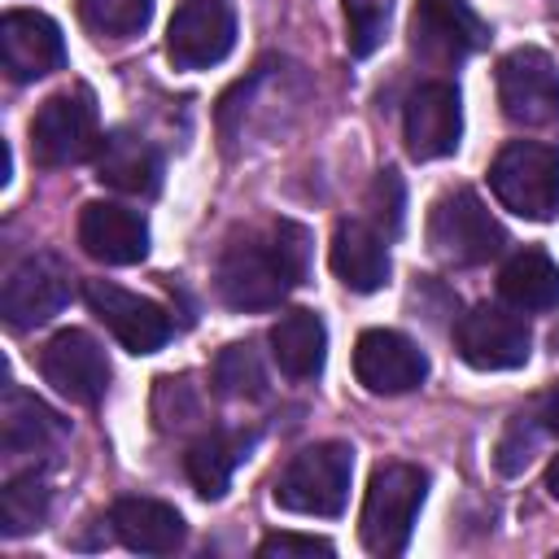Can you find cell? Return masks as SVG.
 Instances as JSON below:
<instances>
[{"label":"cell","mask_w":559,"mask_h":559,"mask_svg":"<svg viewBox=\"0 0 559 559\" xmlns=\"http://www.w3.org/2000/svg\"><path fill=\"white\" fill-rule=\"evenodd\" d=\"M310 266V231L293 218L271 223L266 231H249L231 240L218 258V297L231 310H271L280 306Z\"/></svg>","instance_id":"obj_1"},{"label":"cell","mask_w":559,"mask_h":559,"mask_svg":"<svg viewBox=\"0 0 559 559\" xmlns=\"http://www.w3.org/2000/svg\"><path fill=\"white\" fill-rule=\"evenodd\" d=\"M354 450L345 441H319L301 450L275 480V502L293 515H341L349 502Z\"/></svg>","instance_id":"obj_2"},{"label":"cell","mask_w":559,"mask_h":559,"mask_svg":"<svg viewBox=\"0 0 559 559\" xmlns=\"http://www.w3.org/2000/svg\"><path fill=\"white\" fill-rule=\"evenodd\" d=\"M424 489H428V476L411 463L376 467L367 498H362V520H358L362 546L371 555H402L406 550L415 515L424 507Z\"/></svg>","instance_id":"obj_3"},{"label":"cell","mask_w":559,"mask_h":559,"mask_svg":"<svg viewBox=\"0 0 559 559\" xmlns=\"http://www.w3.org/2000/svg\"><path fill=\"white\" fill-rule=\"evenodd\" d=\"M489 188L520 218H533V223L555 218L559 214V148L537 144V140L507 144L489 166Z\"/></svg>","instance_id":"obj_4"},{"label":"cell","mask_w":559,"mask_h":559,"mask_svg":"<svg viewBox=\"0 0 559 559\" xmlns=\"http://www.w3.org/2000/svg\"><path fill=\"white\" fill-rule=\"evenodd\" d=\"M428 245L450 266H480V262L502 253L507 231L472 188H454V192L432 201Z\"/></svg>","instance_id":"obj_5"},{"label":"cell","mask_w":559,"mask_h":559,"mask_svg":"<svg viewBox=\"0 0 559 559\" xmlns=\"http://www.w3.org/2000/svg\"><path fill=\"white\" fill-rule=\"evenodd\" d=\"M96 144H100V127L87 87L48 96L31 118V153L39 166H74L83 157H96Z\"/></svg>","instance_id":"obj_6"},{"label":"cell","mask_w":559,"mask_h":559,"mask_svg":"<svg viewBox=\"0 0 559 559\" xmlns=\"http://www.w3.org/2000/svg\"><path fill=\"white\" fill-rule=\"evenodd\" d=\"M498 105L515 127L559 122V66L542 48H515L498 61Z\"/></svg>","instance_id":"obj_7"},{"label":"cell","mask_w":559,"mask_h":559,"mask_svg":"<svg viewBox=\"0 0 559 559\" xmlns=\"http://www.w3.org/2000/svg\"><path fill=\"white\" fill-rule=\"evenodd\" d=\"M406 39L419 61L450 70L485 44V26L467 0H415Z\"/></svg>","instance_id":"obj_8"},{"label":"cell","mask_w":559,"mask_h":559,"mask_svg":"<svg viewBox=\"0 0 559 559\" xmlns=\"http://www.w3.org/2000/svg\"><path fill=\"white\" fill-rule=\"evenodd\" d=\"M83 301L114 332V341L131 354H157L170 341V314L157 301H148L131 288H118L114 280H87Z\"/></svg>","instance_id":"obj_9"},{"label":"cell","mask_w":559,"mask_h":559,"mask_svg":"<svg viewBox=\"0 0 559 559\" xmlns=\"http://www.w3.org/2000/svg\"><path fill=\"white\" fill-rule=\"evenodd\" d=\"M66 301H70L66 262L52 258V253H31L9 271L4 293H0V314H4L9 328L26 332V328H39L52 314H61Z\"/></svg>","instance_id":"obj_10"},{"label":"cell","mask_w":559,"mask_h":559,"mask_svg":"<svg viewBox=\"0 0 559 559\" xmlns=\"http://www.w3.org/2000/svg\"><path fill=\"white\" fill-rule=\"evenodd\" d=\"M454 345L463 354L467 367L476 371H511V367H524L528 362V323L502 306H472L459 328H454Z\"/></svg>","instance_id":"obj_11"},{"label":"cell","mask_w":559,"mask_h":559,"mask_svg":"<svg viewBox=\"0 0 559 559\" xmlns=\"http://www.w3.org/2000/svg\"><path fill=\"white\" fill-rule=\"evenodd\" d=\"M236 44V13L227 0H183L166 26V57L179 70L218 66Z\"/></svg>","instance_id":"obj_12"},{"label":"cell","mask_w":559,"mask_h":559,"mask_svg":"<svg viewBox=\"0 0 559 559\" xmlns=\"http://www.w3.org/2000/svg\"><path fill=\"white\" fill-rule=\"evenodd\" d=\"M354 376L367 393H380V397H397V393H411L424 384L428 376V358L415 341H406L402 332H389V328H367L354 345Z\"/></svg>","instance_id":"obj_13"},{"label":"cell","mask_w":559,"mask_h":559,"mask_svg":"<svg viewBox=\"0 0 559 559\" xmlns=\"http://www.w3.org/2000/svg\"><path fill=\"white\" fill-rule=\"evenodd\" d=\"M39 371H44V380H48L61 397H70V402H79V406H96V402L105 397V389H109V358H105V349H100L87 332H79V328L57 332V336L39 349Z\"/></svg>","instance_id":"obj_14"},{"label":"cell","mask_w":559,"mask_h":559,"mask_svg":"<svg viewBox=\"0 0 559 559\" xmlns=\"http://www.w3.org/2000/svg\"><path fill=\"white\" fill-rule=\"evenodd\" d=\"M402 131H406V148L415 162H437L450 157L459 148L463 135V109H459V92L441 79L419 83L406 96V114H402Z\"/></svg>","instance_id":"obj_15"},{"label":"cell","mask_w":559,"mask_h":559,"mask_svg":"<svg viewBox=\"0 0 559 559\" xmlns=\"http://www.w3.org/2000/svg\"><path fill=\"white\" fill-rule=\"evenodd\" d=\"M0 57H4V70L17 83L44 79V74L66 66L61 26L52 17L35 13V9H9L0 17Z\"/></svg>","instance_id":"obj_16"},{"label":"cell","mask_w":559,"mask_h":559,"mask_svg":"<svg viewBox=\"0 0 559 559\" xmlns=\"http://www.w3.org/2000/svg\"><path fill=\"white\" fill-rule=\"evenodd\" d=\"M79 245L105 266H131L148 253V223L118 201H87L79 214Z\"/></svg>","instance_id":"obj_17"},{"label":"cell","mask_w":559,"mask_h":559,"mask_svg":"<svg viewBox=\"0 0 559 559\" xmlns=\"http://www.w3.org/2000/svg\"><path fill=\"white\" fill-rule=\"evenodd\" d=\"M96 179L127 197H153L162 183V157L144 135L118 127L105 131L96 144Z\"/></svg>","instance_id":"obj_18"},{"label":"cell","mask_w":559,"mask_h":559,"mask_svg":"<svg viewBox=\"0 0 559 559\" xmlns=\"http://www.w3.org/2000/svg\"><path fill=\"white\" fill-rule=\"evenodd\" d=\"M109 524L114 537L140 555H170L183 546V515L162 498H118Z\"/></svg>","instance_id":"obj_19"},{"label":"cell","mask_w":559,"mask_h":559,"mask_svg":"<svg viewBox=\"0 0 559 559\" xmlns=\"http://www.w3.org/2000/svg\"><path fill=\"white\" fill-rule=\"evenodd\" d=\"M332 271L354 293H376L389 280V249L384 236L362 218H341L332 231Z\"/></svg>","instance_id":"obj_20"},{"label":"cell","mask_w":559,"mask_h":559,"mask_svg":"<svg viewBox=\"0 0 559 559\" xmlns=\"http://www.w3.org/2000/svg\"><path fill=\"white\" fill-rule=\"evenodd\" d=\"M253 441H258V437L245 432V428H218V432L197 437V441L188 445V454H183V472H188L192 489H197L201 498H223L227 485H231V472L249 459Z\"/></svg>","instance_id":"obj_21"},{"label":"cell","mask_w":559,"mask_h":559,"mask_svg":"<svg viewBox=\"0 0 559 559\" xmlns=\"http://www.w3.org/2000/svg\"><path fill=\"white\" fill-rule=\"evenodd\" d=\"M66 437V419L44 406L35 393L9 384L0 402V445L4 454H39Z\"/></svg>","instance_id":"obj_22"},{"label":"cell","mask_w":559,"mask_h":559,"mask_svg":"<svg viewBox=\"0 0 559 559\" xmlns=\"http://www.w3.org/2000/svg\"><path fill=\"white\" fill-rule=\"evenodd\" d=\"M271 358L288 380H310L328 358V328L314 310H288L271 328Z\"/></svg>","instance_id":"obj_23"},{"label":"cell","mask_w":559,"mask_h":559,"mask_svg":"<svg viewBox=\"0 0 559 559\" xmlns=\"http://www.w3.org/2000/svg\"><path fill=\"white\" fill-rule=\"evenodd\" d=\"M498 293L511 310H550L559 301V266L542 249H520L498 275Z\"/></svg>","instance_id":"obj_24"},{"label":"cell","mask_w":559,"mask_h":559,"mask_svg":"<svg viewBox=\"0 0 559 559\" xmlns=\"http://www.w3.org/2000/svg\"><path fill=\"white\" fill-rule=\"evenodd\" d=\"M48 498L52 493H48L44 476H35V472L13 476L4 485V493H0V528H4V537L35 533L44 524V515H48Z\"/></svg>","instance_id":"obj_25"},{"label":"cell","mask_w":559,"mask_h":559,"mask_svg":"<svg viewBox=\"0 0 559 559\" xmlns=\"http://www.w3.org/2000/svg\"><path fill=\"white\" fill-rule=\"evenodd\" d=\"M214 384L223 397H262L266 393V371L253 345H227L214 358Z\"/></svg>","instance_id":"obj_26"},{"label":"cell","mask_w":559,"mask_h":559,"mask_svg":"<svg viewBox=\"0 0 559 559\" xmlns=\"http://www.w3.org/2000/svg\"><path fill=\"white\" fill-rule=\"evenodd\" d=\"M153 13V0H79V17L87 31L109 35V39H127L135 31H144Z\"/></svg>","instance_id":"obj_27"},{"label":"cell","mask_w":559,"mask_h":559,"mask_svg":"<svg viewBox=\"0 0 559 559\" xmlns=\"http://www.w3.org/2000/svg\"><path fill=\"white\" fill-rule=\"evenodd\" d=\"M384 22H389V0H345V26H349V52L354 57H367L380 35H384Z\"/></svg>","instance_id":"obj_28"},{"label":"cell","mask_w":559,"mask_h":559,"mask_svg":"<svg viewBox=\"0 0 559 559\" xmlns=\"http://www.w3.org/2000/svg\"><path fill=\"white\" fill-rule=\"evenodd\" d=\"M367 210H371V223L380 236H393L402 227V179L397 170H380L371 192H367Z\"/></svg>","instance_id":"obj_29"},{"label":"cell","mask_w":559,"mask_h":559,"mask_svg":"<svg viewBox=\"0 0 559 559\" xmlns=\"http://www.w3.org/2000/svg\"><path fill=\"white\" fill-rule=\"evenodd\" d=\"M201 415V402L192 393V384L179 376V380H157V424L170 432V428H183L188 419Z\"/></svg>","instance_id":"obj_30"},{"label":"cell","mask_w":559,"mask_h":559,"mask_svg":"<svg viewBox=\"0 0 559 559\" xmlns=\"http://www.w3.org/2000/svg\"><path fill=\"white\" fill-rule=\"evenodd\" d=\"M314 559V555H332V542L310 537V533H271L258 542V559Z\"/></svg>","instance_id":"obj_31"},{"label":"cell","mask_w":559,"mask_h":559,"mask_svg":"<svg viewBox=\"0 0 559 559\" xmlns=\"http://www.w3.org/2000/svg\"><path fill=\"white\" fill-rule=\"evenodd\" d=\"M533 450H537V432H528V428H524V419H515V424L507 428L502 445H498V472H507V476L524 472V467H528V459H533Z\"/></svg>","instance_id":"obj_32"},{"label":"cell","mask_w":559,"mask_h":559,"mask_svg":"<svg viewBox=\"0 0 559 559\" xmlns=\"http://www.w3.org/2000/svg\"><path fill=\"white\" fill-rule=\"evenodd\" d=\"M537 419H542V428H550V432H559V384L542 397V411H537Z\"/></svg>","instance_id":"obj_33"},{"label":"cell","mask_w":559,"mask_h":559,"mask_svg":"<svg viewBox=\"0 0 559 559\" xmlns=\"http://www.w3.org/2000/svg\"><path fill=\"white\" fill-rule=\"evenodd\" d=\"M546 489H550V498L559 502V454H555L550 467H546Z\"/></svg>","instance_id":"obj_34"}]
</instances>
